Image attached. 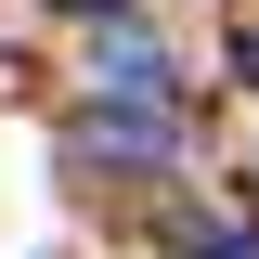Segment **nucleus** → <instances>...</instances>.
<instances>
[{"mask_svg": "<svg viewBox=\"0 0 259 259\" xmlns=\"http://www.w3.org/2000/svg\"><path fill=\"white\" fill-rule=\"evenodd\" d=\"M233 78H246V91H259V26H246V39H233Z\"/></svg>", "mask_w": 259, "mask_h": 259, "instance_id": "nucleus-2", "label": "nucleus"}, {"mask_svg": "<svg viewBox=\"0 0 259 259\" xmlns=\"http://www.w3.org/2000/svg\"><path fill=\"white\" fill-rule=\"evenodd\" d=\"M65 13H130V0H65Z\"/></svg>", "mask_w": 259, "mask_h": 259, "instance_id": "nucleus-3", "label": "nucleus"}, {"mask_svg": "<svg viewBox=\"0 0 259 259\" xmlns=\"http://www.w3.org/2000/svg\"><path fill=\"white\" fill-rule=\"evenodd\" d=\"M91 91L104 104H168V52H156V39H104V52H91Z\"/></svg>", "mask_w": 259, "mask_h": 259, "instance_id": "nucleus-1", "label": "nucleus"}]
</instances>
